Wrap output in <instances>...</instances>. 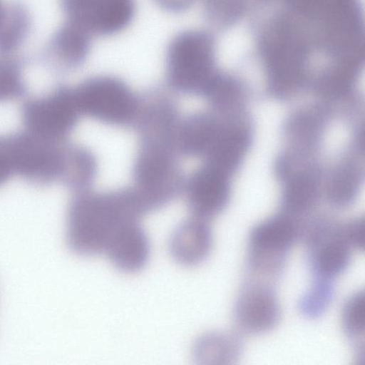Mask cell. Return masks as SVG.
Instances as JSON below:
<instances>
[{
	"label": "cell",
	"mask_w": 365,
	"mask_h": 365,
	"mask_svg": "<svg viewBox=\"0 0 365 365\" xmlns=\"http://www.w3.org/2000/svg\"><path fill=\"white\" fill-rule=\"evenodd\" d=\"M150 253L149 238L138 220L128 222L116 230L104 252L118 269L126 273L141 270Z\"/></svg>",
	"instance_id": "14"
},
{
	"label": "cell",
	"mask_w": 365,
	"mask_h": 365,
	"mask_svg": "<svg viewBox=\"0 0 365 365\" xmlns=\"http://www.w3.org/2000/svg\"><path fill=\"white\" fill-rule=\"evenodd\" d=\"M225 171L205 161L185 175L182 195L192 217L209 221L224 210L228 200Z\"/></svg>",
	"instance_id": "12"
},
{
	"label": "cell",
	"mask_w": 365,
	"mask_h": 365,
	"mask_svg": "<svg viewBox=\"0 0 365 365\" xmlns=\"http://www.w3.org/2000/svg\"><path fill=\"white\" fill-rule=\"evenodd\" d=\"M65 20L93 36H108L125 29L135 12V0H59Z\"/></svg>",
	"instance_id": "11"
},
{
	"label": "cell",
	"mask_w": 365,
	"mask_h": 365,
	"mask_svg": "<svg viewBox=\"0 0 365 365\" xmlns=\"http://www.w3.org/2000/svg\"><path fill=\"white\" fill-rule=\"evenodd\" d=\"M180 158L173 141L138 138L130 188L145 215L166 207L182 195L185 175Z\"/></svg>",
	"instance_id": "3"
},
{
	"label": "cell",
	"mask_w": 365,
	"mask_h": 365,
	"mask_svg": "<svg viewBox=\"0 0 365 365\" xmlns=\"http://www.w3.org/2000/svg\"><path fill=\"white\" fill-rule=\"evenodd\" d=\"M312 279L334 281L349 267L351 248L343 239L340 224L328 218L303 223L300 240Z\"/></svg>",
	"instance_id": "9"
},
{
	"label": "cell",
	"mask_w": 365,
	"mask_h": 365,
	"mask_svg": "<svg viewBox=\"0 0 365 365\" xmlns=\"http://www.w3.org/2000/svg\"><path fill=\"white\" fill-rule=\"evenodd\" d=\"M340 231L343 239L351 249L364 251V218H356L344 224H340Z\"/></svg>",
	"instance_id": "23"
},
{
	"label": "cell",
	"mask_w": 365,
	"mask_h": 365,
	"mask_svg": "<svg viewBox=\"0 0 365 365\" xmlns=\"http://www.w3.org/2000/svg\"><path fill=\"white\" fill-rule=\"evenodd\" d=\"M6 7V4L2 3L1 0H0V21L3 16Z\"/></svg>",
	"instance_id": "26"
},
{
	"label": "cell",
	"mask_w": 365,
	"mask_h": 365,
	"mask_svg": "<svg viewBox=\"0 0 365 365\" xmlns=\"http://www.w3.org/2000/svg\"><path fill=\"white\" fill-rule=\"evenodd\" d=\"M8 136L15 175L36 185L63 183L70 143L48 140L26 130Z\"/></svg>",
	"instance_id": "7"
},
{
	"label": "cell",
	"mask_w": 365,
	"mask_h": 365,
	"mask_svg": "<svg viewBox=\"0 0 365 365\" xmlns=\"http://www.w3.org/2000/svg\"><path fill=\"white\" fill-rule=\"evenodd\" d=\"M201 1L205 20L220 30L229 29L239 22L247 7V0Z\"/></svg>",
	"instance_id": "22"
},
{
	"label": "cell",
	"mask_w": 365,
	"mask_h": 365,
	"mask_svg": "<svg viewBox=\"0 0 365 365\" xmlns=\"http://www.w3.org/2000/svg\"><path fill=\"white\" fill-rule=\"evenodd\" d=\"M364 291H356L345 301L341 314L342 329L354 344L357 359H361L362 363L364 359Z\"/></svg>",
	"instance_id": "19"
},
{
	"label": "cell",
	"mask_w": 365,
	"mask_h": 365,
	"mask_svg": "<svg viewBox=\"0 0 365 365\" xmlns=\"http://www.w3.org/2000/svg\"><path fill=\"white\" fill-rule=\"evenodd\" d=\"M302 223L289 215L255 225L247 242V274L272 282L283 273L290 250L300 240Z\"/></svg>",
	"instance_id": "6"
},
{
	"label": "cell",
	"mask_w": 365,
	"mask_h": 365,
	"mask_svg": "<svg viewBox=\"0 0 365 365\" xmlns=\"http://www.w3.org/2000/svg\"><path fill=\"white\" fill-rule=\"evenodd\" d=\"M14 175L9 137L0 136V187Z\"/></svg>",
	"instance_id": "24"
},
{
	"label": "cell",
	"mask_w": 365,
	"mask_h": 365,
	"mask_svg": "<svg viewBox=\"0 0 365 365\" xmlns=\"http://www.w3.org/2000/svg\"><path fill=\"white\" fill-rule=\"evenodd\" d=\"M243 341L234 331H210L200 336L192 349L193 359L200 364H232L240 358Z\"/></svg>",
	"instance_id": "17"
},
{
	"label": "cell",
	"mask_w": 365,
	"mask_h": 365,
	"mask_svg": "<svg viewBox=\"0 0 365 365\" xmlns=\"http://www.w3.org/2000/svg\"><path fill=\"white\" fill-rule=\"evenodd\" d=\"M145 215L128 187L75 192L68 207L66 241L81 256L104 254L110 238L123 224Z\"/></svg>",
	"instance_id": "1"
},
{
	"label": "cell",
	"mask_w": 365,
	"mask_h": 365,
	"mask_svg": "<svg viewBox=\"0 0 365 365\" xmlns=\"http://www.w3.org/2000/svg\"><path fill=\"white\" fill-rule=\"evenodd\" d=\"M165 11L180 13L188 9L197 0H155Z\"/></svg>",
	"instance_id": "25"
},
{
	"label": "cell",
	"mask_w": 365,
	"mask_h": 365,
	"mask_svg": "<svg viewBox=\"0 0 365 365\" xmlns=\"http://www.w3.org/2000/svg\"><path fill=\"white\" fill-rule=\"evenodd\" d=\"M93 36L79 26L65 20L51 35L42 51V58L55 69L68 72L86 61Z\"/></svg>",
	"instance_id": "13"
},
{
	"label": "cell",
	"mask_w": 365,
	"mask_h": 365,
	"mask_svg": "<svg viewBox=\"0 0 365 365\" xmlns=\"http://www.w3.org/2000/svg\"><path fill=\"white\" fill-rule=\"evenodd\" d=\"M255 41L268 77L279 88L300 81L312 53L316 52L304 21L284 9L262 23Z\"/></svg>",
	"instance_id": "2"
},
{
	"label": "cell",
	"mask_w": 365,
	"mask_h": 365,
	"mask_svg": "<svg viewBox=\"0 0 365 365\" xmlns=\"http://www.w3.org/2000/svg\"><path fill=\"white\" fill-rule=\"evenodd\" d=\"M212 232L208 221L191 217L170 235L168 248L178 264L192 267L205 261L212 247Z\"/></svg>",
	"instance_id": "15"
},
{
	"label": "cell",
	"mask_w": 365,
	"mask_h": 365,
	"mask_svg": "<svg viewBox=\"0 0 365 365\" xmlns=\"http://www.w3.org/2000/svg\"><path fill=\"white\" fill-rule=\"evenodd\" d=\"M334 294V281L312 279L309 289L297 301L298 312L307 319H317L329 309Z\"/></svg>",
	"instance_id": "21"
},
{
	"label": "cell",
	"mask_w": 365,
	"mask_h": 365,
	"mask_svg": "<svg viewBox=\"0 0 365 365\" xmlns=\"http://www.w3.org/2000/svg\"><path fill=\"white\" fill-rule=\"evenodd\" d=\"M31 29V18L26 7L19 1L6 4L0 21V52L16 53L24 44Z\"/></svg>",
	"instance_id": "18"
},
{
	"label": "cell",
	"mask_w": 365,
	"mask_h": 365,
	"mask_svg": "<svg viewBox=\"0 0 365 365\" xmlns=\"http://www.w3.org/2000/svg\"><path fill=\"white\" fill-rule=\"evenodd\" d=\"M24 60L16 53L0 52V103L21 97L26 92Z\"/></svg>",
	"instance_id": "20"
},
{
	"label": "cell",
	"mask_w": 365,
	"mask_h": 365,
	"mask_svg": "<svg viewBox=\"0 0 365 365\" xmlns=\"http://www.w3.org/2000/svg\"><path fill=\"white\" fill-rule=\"evenodd\" d=\"M280 318L281 307L273 283L247 277L234 307L237 328L246 334H264L272 330Z\"/></svg>",
	"instance_id": "10"
},
{
	"label": "cell",
	"mask_w": 365,
	"mask_h": 365,
	"mask_svg": "<svg viewBox=\"0 0 365 365\" xmlns=\"http://www.w3.org/2000/svg\"><path fill=\"white\" fill-rule=\"evenodd\" d=\"M72 87L81 116L108 126L133 128L140 94L124 80L113 75H97Z\"/></svg>",
	"instance_id": "5"
},
{
	"label": "cell",
	"mask_w": 365,
	"mask_h": 365,
	"mask_svg": "<svg viewBox=\"0 0 365 365\" xmlns=\"http://www.w3.org/2000/svg\"><path fill=\"white\" fill-rule=\"evenodd\" d=\"M24 130L54 141L67 140L82 117L72 86H60L49 94L26 101L21 110Z\"/></svg>",
	"instance_id": "8"
},
{
	"label": "cell",
	"mask_w": 365,
	"mask_h": 365,
	"mask_svg": "<svg viewBox=\"0 0 365 365\" xmlns=\"http://www.w3.org/2000/svg\"><path fill=\"white\" fill-rule=\"evenodd\" d=\"M216 42L209 31L188 29L170 41L165 53V84L184 96L207 95L217 75Z\"/></svg>",
	"instance_id": "4"
},
{
	"label": "cell",
	"mask_w": 365,
	"mask_h": 365,
	"mask_svg": "<svg viewBox=\"0 0 365 365\" xmlns=\"http://www.w3.org/2000/svg\"><path fill=\"white\" fill-rule=\"evenodd\" d=\"M221 128L208 115L192 113L182 116L177 133L180 155L205 158L215 145Z\"/></svg>",
	"instance_id": "16"
},
{
	"label": "cell",
	"mask_w": 365,
	"mask_h": 365,
	"mask_svg": "<svg viewBox=\"0 0 365 365\" xmlns=\"http://www.w3.org/2000/svg\"><path fill=\"white\" fill-rule=\"evenodd\" d=\"M263 1H280V0H263Z\"/></svg>",
	"instance_id": "27"
}]
</instances>
